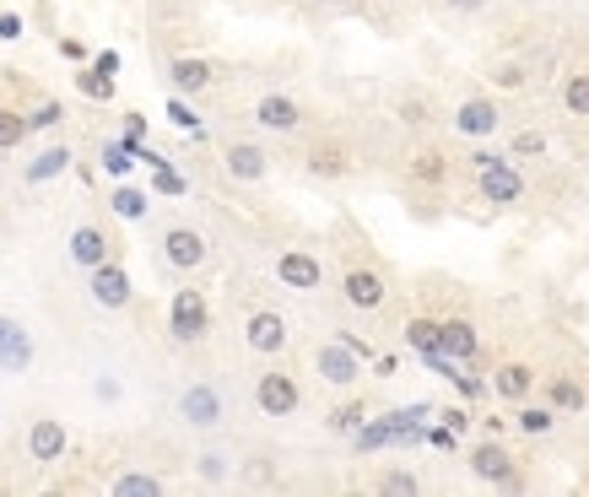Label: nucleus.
Returning a JSON list of instances; mask_svg holds the SVG:
<instances>
[{
    "instance_id": "obj_26",
    "label": "nucleus",
    "mask_w": 589,
    "mask_h": 497,
    "mask_svg": "<svg viewBox=\"0 0 589 497\" xmlns=\"http://www.w3.org/2000/svg\"><path fill=\"white\" fill-rule=\"evenodd\" d=\"M22 136H28V114H17V109H0V152H11V146H22Z\"/></svg>"
},
{
    "instance_id": "obj_20",
    "label": "nucleus",
    "mask_w": 589,
    "mask_h": 497,
    "mask_svg": "<svg viewBox=\"0 0 589 497\" xmlns=\"http://www.w3.org/2000/svg\"><path fill=\"white\" fill-rule=\"evenodd\" d=\"M492 389H498L503 400H525L535 389V368H525V362H503L498 379H492Z\"/></svg>"
},
{
    "instance_id": "obj_37",
    "label": "nucleus",
    "mask_w": 589,
    "mask_h": 497,
    "mask_svg": "<svg viewBox=\"0 0 589 497\" xmlns=\"http://www.w3.org/2000/svg\"><path fill=\"white\" fill-rule=\"evenodd\" d=\"M379 487H384V492H417V487H422V481H417V476H411V470H390V476H384V481H379Z\"/></svg>"
},
{
    "instance_id": "obj_17",
    "label": "nucleus",
    "mask_w": 589,
    "mask_h": 497,
    "mask_svg": "<svg viewBox=\"0 0 589 497\" xmlns=\"http://www.w3.org/2000/svg\"><path fill=\"white\" fill-rule=\"evenodd\" d=\"M476 179H481V195H487V200H498V206H508V200H519V195H525V179H519V173L508 168V163L481 168Z\"/></svg>"
},
{
    "instance_id": "obj_38",
    "label": "nucleus",
    "mask_w": 589,
    "mask_h": 497,
    "mask_svg": "<svg viewBox=\"0 0 589 497\" xmlns=\"http://www.w3.org/2000/svg\"><path fill=\"white\" fill-rule=\"evenodd\" d=\"M157 190H163V195H184V179L168 163H157Z\"/></svg>"
},
{
    "instance_id": "obj_25",
    "label": "nucleus",
    "mask_w": 589,
    "mask_h": 497,
    "mask_svg": "<svg viewBox=\"0 0 589 497\" xmlns=\"http://www.w3.org/2000/svg\"><path fill=\"white\" fill-rule=\"evenodd\" d=\"M552 427H557L552 406H525V411H519V433H530V438H546Z\"/></svg>"
},
{
    "instance_id": "obj_10",
    "label": "nucleus",
    "mask_w": 589,
    "mask_h": 497,
    "mask_svg": "<svg viewBox=\"0 0 589 497\" xmlns=\"http://www.w3.org/2000/svg\"><path fill=\"white\" fill-rule=\"evenodd\" d=\"M0 368L6 373H28L33 368V335L17 325V319L0 314Z\"/></svg>"
},
{
    "instance_id": "obj_33",
    "label": "nucleus",
    "mask_w": 589,
    "mask_h": 497,
    "mask_svg": "<svg viewBox=\"0 0 589 497\" xmlns=\"http://www.w3.org/2000/svg\"><path fill=\"white\" fill-rule=\"evenodd\" d=\"M411 179L438 184V179H444V157H438V152H417V163H411Z\"/></svg>"
},
{
    "instance_id": "obj_9",
    "label": "nucleus",
    "mask_w": 589,
    "mask_h": 497,
    "mask_svg": "<svg viewBox=\"0 0 589 497\" xmlns=\"http://www.w3.org/2000/svg\"><path fill=\"white\" fill-rule=\"evenodd\" d=\"M276 276H281V287H292V292H314L319 281H325V265H319L314 254H303V249H287L276 260Z\"/></svg>"
},
{
    "instance_id": "obj_24",
    "label": "nucleus",
    "mask_w": 589,
    "mask_h": 497,
    "mask_svg": "<svg viewBox=\"0 0 589 497\" xmlns=\"http://www.w3.org/2000/svg\"><path fill=\"white\" fill-rule=\"evenodd\" d=\"M163 492V481L157 476H141V470H130V476L114 481V497H157Z\"/></svg>"
},
{
    "instance_id": "obj_31",
    "label": "nucleus",
    "mask_w": 589,
    "mask_h": 497,
    "mask_svg": "<svg viewBox=\"0 0 589 497\" xmlns=\"http://www.w3.org/2000/svg\"><path fill=\"white\" fill-rule=\"evenodd\" d=\"M384 443H390V422H384V416H379V422H363V427H357V449H363V454L384 449Z\"/></svg>"
},
{
    "instance_id": "obj_41",
    "label": "nucleus",
    "mask_w": 589,
    "mask_h": 497,
    "mask_svg": "<svg viewBox=\"0 0 589 497\" xmlns=\"http://www.w3.org/2000/svg\"><path fill=\"white\" fill-rule=\"evenodd\" d=\"M0 38H6V44H11V38H22V17H17V11H0Z\"/></svg>"
},
{
    "instance_id": "obj_7",
    "label": "nucleus",
    "mask_w": 589,
    "mask_h": 497,
    "mask_svg": "<svg viewBox=\"0 0 589 497\" xmlns=\"http://www.w3.org/2000/svg\"><path fill=\"white\" fill-rule=\"evenodd\" d=\"M244 341H249V352H260V357H276L281 346H287V319L271 314V308H260V314H249V325H244Z\"/></svg>"
},
{
    "instance_id": "obj_13",
    "label": "nucleus",
    "mask_w": 589,
    "mask_h": 497,
    "mask_svg": "<svg viewBox=\"0 0 589 497\" xmlns=\"http://www.w3.org/2000/svg\"><path fill=\"white\" fill-rule=\"evenodd\" d=\"M28 454H33L38 465L60 460V454H65V422H55V416H38V422L28 427Z\"/></svg>"
},
{
    "instance_id": "obj_34",
    "label": "nucleus",
    "mask_w": 589,
    "mask_h": 497,
    "mask_svg": "<svg viewBox=\"0 0 589 497\" xmlns=\"http://www.w3.org/2000/svg\"><path fill=\"white\" fill-rule=\"evenodd\" d=\"M60 119H65V109H60V103H38V109L28 114V130H55Z\"/></svg>"
},
{
    "instance_id": "obj_22",
    "label": "nucleus",
    "mask_w": 589,
    "mask_h": 497,
    "mask_svg": "<svg viewBox=\"0 0 589 497\" xmlns=\"http://www.w3.org/2000/svg\"><path fill=\"white\" fill-rule=\"evenodd\" d=\"M109 206H114V217H125V222H141V217H146V206H152V195H146V190H136V184H119Z\"/></svg>"
},
{
    "instance_id": "obj_8",
    "label": "nucleus",
    "mask_w": 589,
    "mask_h": 497,
    "mask_svg": "<svg viewBox=\"0 0 589 497\" xmlns=\"http://www.w3.org/2000/svg\"><path fill=\"white\" fill-rule=\"evenodd\" d=\"M498 103L492 98H471V103H460L454 109V130L460 136H471V141H487V136H498Z\"/></svg>"
},
{
    "instance_id": "obj_28",
    "label": "nucleus",
    "mask_w": 589,
    "mask_h": 497,
    "mask_svg": "<svg viewBox=\"0 0 589 497\" xmlns=\"http://www.w3.org/2000/svg\"><path fill=\"white\" fill-rule=\"evenodd\" d=\"M406 341L417 346V352H438V319H411Z\"/></svg>"
},
{
    "instance_id": "obj_18",
    "label": "nucleus",
    "mask_w": 589,
    "mask_h": 497,
    "mask_svg": "<svg viewBox=\"0 0 589 497\" xmlns=\"http://www.w3.org/2000/svg\"><path fill=\"white\" fill-rule=\"evenodd\" d=\"M71 260L82 265V271H92V265H103L109 260V233H103V227H76L71 233Z\"/></svg>"
},
{
    "instance_id": "obj_19",
    "label": "nucleus",
    "mask_w": 589,
    "mask_h": 497,
    "mask_svg": "<svg viewBox=\"0 0 589 497\" xmlns=\"http://www.w3.org/2000/svg\"><path fill=\"white\" fill-rule=\"evenodd\" d=\"M168 76H173V87H179V92H206L211 87V65L195 60V55H179L168 65Z\"/></svg>"
},
{
    "instance_id": "obj_30",
    "label": "nucleus",
    "mask_w": 589,
    "mask_h": 497,
    "mask_svg": "<svg viewBox=\"0 0 589 497\" xmlns=\"http://www.w3.org/2000/svg\"><path fill=\"white\" fill-rule=\"evenodd\" d=\"M341 168H346V157L336 152V146H319V152L309 157V173H319V179H336Z\"/></svg>"
},
{
    "instance_id": "obj_45",
    "label": "nucleus",
    "mask_w": 589,
    "mask_h": 497,
    "mask_svg": "<svg viewBox=\"0 0 589 497\" xmlns=\"http://www.w3.org/2000/svg\"><path fill=\"white\" fill-rule=\"evenodd\" d=\"M492 163H503V157H498V152H471V168H476V173L492 168Z\"/></svg>"
},
{
    "instance_id": "obj_44",
    "label": "nucleus",
    "mask_w": 589,
    "mask_h": 497,
    "mask_svg": "<svg viewBox=\"0 0 589 497\" xmlns=\"http://www.w3.org/2000/svg\"><path fill=\"white\" fill-rule=\"evenodd\" d=\"M92 71H103V76H114V71H119V55H114V49H103V55H98V65H92Z\"/></svg>"
},
{
    "instance_id": "obj_16",
    "label": "nucleus",
    "mask_w": 589,
    "mask_h": 497,
    "mask_svg": "<svg viewBox=\"0 0 589 497\" xmlns=\"http://www.w3.org/2000/svg\"><path fill=\"white\" fill-rule=\"evenodd\" d=\"M222 163H227V173H233V179H244V184L265 179V168H271V163H265V152H260L254 141H233V146L222 152Z\"/></svg>"
},
{
    "instance_id": "obj_2",
    "label": "nucleus",
    "mask_w": 589,
    "mask_h": 497,
    "mask_svg": "<svg viewBox=\"0 0 589 497\" xmlns=\"http://www.w3.org/2000/svg\"><path fill=\"white\" fill-rule=\"evenodd\" d=\"M254 406L265 416H292L303 406V389L292 373H260V384H254Z\"/></svg>"
},
{
    "instance_id": "obj_12",
    "label": "nucleus",
    "mask_w": 589,
    "mask_h": 497,
    "mask_svg": "<svg viewBox=\"0 0 589 497\" xmlns=\"http://www.w3.org/2000/svg\"><path fill=\"white\" fill-rule=\"evenodd\" d=\"M341 292H346V303H352V308H379L384 298H390V287H384V276H379V271H368V265H357V271H346Z\"/></svg>"
},
{
    "instance_id": "obj_36",
    "label": "nucleus",
    "mask_w": 589,
    "mask_h": 497,
    "mask_svg": "<svg viewBox=\"0 0 589 497\" xmlns=\"http://www.w3.org/2000/svg\"><path fill=\"white\" fill-rule=\"evenodd\" d=\"M168 119H173L179 130H195V136H200V119L190 114V103H184V98H173V103H168Z\"/></svg>"
},
{
    "instance_id": "obj_14",
    "label": "nucleus",
    "mask_w": 589,
    "mask_h": 497,
    "mask_svg": "<svg viewBox=\"0 0 589 497\" xmlns=\"http://www.w3.org/2000/svg\"><path fill=\"white\" fill-rule=\"evenodd\" d=\"M254 119H260L265 130H298L303 125V109L292 98H281V92H265V98L254 103Z\"/></svg>"
},
{
    "instance_id": "obj_42",
    "label": "nucleus",
    "mask_w": 589,
    "mask_h": 497,
    "mask_svg": "<svg viewBox=\"0 0 589 497\" xmlns=\"http://www.w3.org/2000/svg\"><path fill=\"white\" fill-rule=\"evenodd\" d=\"M444 427H449V433H454V438H460V433H465V427H471V416H465V411H454V406H449V411H444Z\"/></svg>"
},
{
    "instance_id": "obj_11",
    "label": "nucleus",
    "mask_w": 589,
    "mask_h": 497,
    "mask_svg": "<svg viewBox=\"0 0 589 497\" xmlns=\"http://www.w3.org/2000/svg\"><path fill=\"white\" fill-rule=\"evenodd\" d=\"M471 470L481 481H498V487H514V460H508V449L498 438H487V443H476L471 449Z\"/></svg>"
},
{
    "instance_id": "obj_4",
    "label": "nucleus",
    "mask_w": 589,
    "mask_h": 497,
    "mask_svg": "<svg viewBox=\"0 0 589 497\" xmlns=\"http://www.w3.org/2000/svg\"><path fill=\"white\" fill-rule=\"evenodd\" d=\"M87 281H92V303H98V308H125L130 298H136V287H130V271H125V265H114V260L92 265Z\"/></svg>"
},
{
    "instance_id": "obj_35",
    "label": "nucleus",
    "mask_w": 589,
    "mask_h": 497,
    "mask_svg": "<svg viewBox=\"0 0 589 497\" xmlns=\"http://www.w3.org/2000/svg\"><path fill=\"white\" fill-rule=\"evenodd\" d=\"M330 427H336V433H357V427H363V406H341L330 416Z\"/></svg>"
},
{
    "instance_id": "obj_3",
    "label": "nucleus",
    "mask_w": 589,
    "mask_h": 497,
    "mask_svg": "<svg viewBox=\"0 0 589 497\" xmlns=\"http://www.w3.org/2000/svg\"><path fill=\"white\" fill-rule=\"evenodd\" d=\"M314 368H319V379L336 384V389H352L357 379H363V357H357L346 341H325V346H319Z\"/></svg>"
},
{
    "instance_id": "obj_23",
    "label": "nucleus",
    "mask_w": 589,
    "mask_h": 497,
    "mask_svg": "<svg viewBox=\"0 0 589 497\" xmlns=\"http://www.w3.org/2000/svg\"><path fill=\"white\" fill-rule=\"evenodd\" d=\"M546 400H552V411H584V389L573 379H552L546 384Z\"/></svg>"
},
{
    "instance_id": "obj_46",
    "label": "nucleus",
    "mask_w": 589,
    "mask_h": 497,
    "mask_svg": "<svg viewBox=\"0 0 589 497\" xmlns=\"http://www.w3.org/2000/svg\"><path fill=\"white\" fill-rule=\"evenodd\" d=\"M454 11H481V0H449Z\"/></svg>"
},
{
    "instance_id": "obj_27",
    "label": "nucleus",
    "mask_w": 589,
    "mask_h": 497,
    "mask_svg": "<svg viewBox=\"0 0 589 497\" xmlns=\"http://www.w3.org/2000/svg\"><path fill=\"white\" fill-rule=\"evenodd\" d=\"M562 103H568V114H589V71L568 76V87H562Z\"/></svg>"
},
{
    "instance_id": "obj_6",
    "label": "nucleus",
    "mask_w": 589,
    "mask_h": 497,
    "mask_svg": "<svg viewBox=\"0 0 589 497\" xmlns=\"http://www.w3.org/2000/svg\"><path fill=\"white\" fill-rule=\"evenodd\" d=\"M211 244L195 233V227H168L163 233V260L173 265V271H195V265H206Z\"/></svg>"
},
{
    "instance_id": "obj_43",
    "label": "nucleus",
    "mask_w": 589,
    "mask_h": 497,
    "mask_svg": "<svg viewBox=\"0 0 589 497\" xmlns=\"http://www.w3.org/2000/svg\"><path fill=\"white\" fill-rule=\"evenodd\" d=\"M519 82H525V71H519V65H503V71H498V87H519Z\"/></svg>"
},
{
    "instance_id": "obj_5",
    "label": "nucleus",
    "mask_w": 589,
    "mask_h": 497,
    "mask_svg": "<svg viewBox=\"0 0 589 497\" xmlns=\"http://www.w3.org/2000/svg\"><path fill=\"white\" fill-rule=\"evenodd\" d=\"M179 416L190 427H217L222 416H227V400H222V389L217 384H190L179 395Z\"/></svg>"
},
{
    "instance_id": "obj_29",
    "label": "nucleus",
    "mask_w": 589,
    "mask_h": 497,
    "mask_svg": "<svg viewBox=\"0 0 589 497\" xmlns=\"http://www.w3.org/2000/svg\"><path fill=\"white\" fill-rule=\"evenodd\" d=\"M130 163H136V146H125V141H114V146H103V168L114 173V179H125Z\"/></svg>"
},
{
    "instance_id": "obj_32",
    "label": "nucleus",
    "mask_w": 589,
    "mask_h": 497,
    "mask_svg": "<svg viewBox=\"0 0 589 497\" xmlns=\"http://www.w3.org/2000/svg\"><path fill=\"white\" fill-rule=\"evenodd\" d=\"M76 87H82L87 98H98V103L114 98V76H103V71H82V76H76Z\"/></svg>"
},
{
    "instance_id": "obj_40",
    "label": "nucleus",
    "mask_w": 589,
    "mask_h": 497,
    "mask_svg": "<svg viewBox=\"0 0 589 497\" xmlns=\"http://www.w3.org/2000/svg\"><path fill=\"white\" fill-rule=\"evenodd\" d=\"M200 476H206V481H222V476H227V460H222V454H200Z\"/></svg>"
},
{
    "instance_id": "obj_1",
    "label": "nucleus",
    "mask_w": 589,
    "mask_h": 497,
    "mask_svg": "<svg viewBox=\"0 0 589 497\" xmlns=\"http://www.w3.org/2000/svg\"><path fill=\"white\" fill-rule=\"evenodd\" d=\"M168 330H173V341H200L211 330V308L195 287H179V298L168 308Z\"/></svg>"
},
{
    "instance_id": "obj_39",
    "label": "nucleus",
    "mask_w": 589,
    "mask_h": 497,
    "mask_svg": "<svg viewBox=\"0 0 589 497\" xmlns=\"http://www.w3.org/2000/svg\"><path fill=\"white\" fill-rule=\"evenodd\" d=\"M514 152H525V157L546 152V136H541V130H525V136H514Z\"/></svg>"
},
{
    "instance_id": "obj_15",
    "label": "nucleus",
    "mask_w": 589,
    "mask_h": 497,
    "mask_svg": "<svg viewBox=\"0 0 589 497\" xmlns=\"http://www.w3.org/2000/svg\"><path fill=\"white\" fill-rule=\"evenodd\" d=\"M476 325L471 319H444V325H438V352H449L454 362H471L476 357Z\"/></svg>"
},
{
    "instance_id": "obj_21",
    "label": "nucleus",
    "mask_w": 589,
    "mask_h": 497,
    "mask_svg": "<svg viewBox=\"0 0 589 497\" xmlns=\"http://www.w3.org/2000/svg\"><path fill=\"white\" fill-rule=\"evenodd\" d=\"M65 168H71V146H49V152H38L28 163V184H49V179H60Z\"/></svg>"
}]
</instances>
